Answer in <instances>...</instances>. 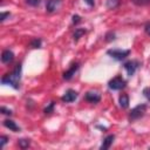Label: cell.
Segmentation results:
<instances>
[{"mask_svg":"<svg viewBox=\"0 0 150 150\" xmlns=\"http://www.w3.org/2000/svg\"><path fill=\"white\" fill-rule=\"evenodd\" d=\"M20 79H21V64H16L15 69L11 74H7L1 79V82L4 84H8V86L13 87L14 89H19Z\"/></svg>","mask_w":150,"mask_h":150,"instance_id":"1","label":"cell"},{"mask_svg":"<svg viewBox=\"0 0 150 150\" xmlns=\"http://www.w3.org/2000/svg\"><path fill=\"white\" fill-rule=\"evenodd\" d=\"M145 110H146V105L145 104H138L137 107H135L130 111V115H129L130 121H135V120H138L139 117H142L144 115Z\"/></svg>","mask_w":150,"mask_h":150,"instance_id":"2","label":"cell"},{"mask_svg":"<svg viewBox=\"0 0 150 150\" xmlns=\"http://www.w3.org/2000/svg\"><path fill=\"white\" fill-rule=\"evenodd\" d=\"M112 59L117 60V61H121L123 59H125L129 54H130V50L129 49H125V50H122V49H109L107 52Z\"/></svg>","mask_w":150,"mask_h":150,"instance_id":"3","label":"cell"},{"mask_svg":"<svg viewBox=\"0 0 150 150\" xmlns=\"http://www.w3.org/2000/svg\"><path fill=\"white\" fill-rule=\"evenodd\" d=\"M108 86L112 90H120V89H122V88L125 87V81L121 76H116V77H114V79H111L109 81Z\"/></svg>","mask_w":150,"mask_h":150,"instance_id":"4","label":"cell"},{"mask_svg":"<svg viewBox=\"0 0 150 150\" xmlns=\"http://www.w3.org/2000/svg\"><path fill=\"white\" fill-rule=\"evenodd\" d=\"M61 98H62L63 102L70 103V102H73V101H75V100L77 98V91H75V90H73V89H68Z\"/></svg>","mask_w":150,"mask_h":150,"instance_id":"5","label":"cell"},{"mask_svg":"<svg viewBox=\"0 0 150 150\" xmlns=\"http://www.w3.org/2000/svg\"><path fill=\"white\" fill-rule=\"evenodd\" d=\"M137 67H138V62L137 61H128V62L124 63V68H125V70H127L129 76L134 75V73L136 71Z\"/></svg>","mask_w":150,"mask_h":150,"instance_id":"6","label":"cell"},{"mask_svg":"<svg viewBox=\"0 0 150 150\" xmlns=\"http://www.w3.org/2000/svg\"><path fill=\"white\" fill-rule=\"evenodd\" d=\"M61 5V0H48L47 5H46V8H47V12L49 13H53L55 12Z\"/></svg>","mask_w":150,"mask_h":150,"instance_id":"7","label":"cell"},{"mask_svg":"<svg viewBox=\"0 0 150 150\" xmlns=\"http://www.w3.org/2000/svg\"><path fill=\"white\" fill-rule=\"evenodd\" d=\"M79 69V63H74V64H71V67L68 69V70H66L64 73H63V79L64 80H70L74 75H75V71Z\"/></svg>","mask_w":150,"mask_h":150,"instance_id":"8","label":"cell"},{"mask_svg":"<svg viewBox=\"0 0 150 150\" xmlns=\"http://www.w3.org/2000/svg\"><path fill=\"white\" fill-rule=\"evenodd\" d=\"M86 100L91 102V103H97V102H100L101 96H100V94L97 91H88L86 94Z\"/></svg>","mask_w":150,"mask_h":150,"instance_id":"9","label":"cell"},{"mask_svg":"<svg viewBox=\"0 0 150 150\" xmlns=\"http://www.w3.org/2000/svg\"><path fill=\"white\" fill-rule=\"evenodd\" d=\"M13 59H14V54H13V52H11L9 49H6V50L2 52L1 61H2L4 63H9V62L13 61Z\"/></svg>","mask_w":150,"mask_h":150,"instance_id":"10","label":"cell"},{"mask_svg":"<svg viewBox=\"0 0 150 150\" xmlns=\"http://www.w3.org/2000/svg\"><path fill=\"white\" fill-rule=\"evenodd\" d=\"M114 139H115V136H114V135H109V136H107V137L104 138L102 145H101V149H102V150H105V149L110 148V145L112 144Z\"/></svg>","mask_w":150,"mask_h":150,"instance_id":"11","label":"cell"},{"mask_svg":"<svg viewBox=\"0 0 150 150\" xmlns=\"http://www.w3.org/2000/svg\"><path fill=\"white\" fill-rule=\"evenodd\" d=\"M118 101H120V105H121V108L125 109V108L129 107V96H128L127 94H121Z\"/></svg>","mask_w":150,"mask_h":150,"instance_id":"12","label":"cell"},{"mask_svg":"<svg viewBox=\"0 0 150 150\" xmlns=\"http://www.w3.org/2000/svg\"><path fill=\"white\" fill-rule=\"evenodd\" d=\"M4 125L6 127V128H8L9 130H13V131H19L20 130V128L15 124V122L14 121H12V120H5L4 121Z\"/></svg>","mask_w":150,"mask_h":150,"instance_id":"13","label":"cell"},{"mask_svg":"<svg viewBox=\"0 0 150 150\" xmlns=\"http://www.w3.org/2000/svg\"><path fill=\"white\" fill-rule=\"evenodd\" d=\"M84 33H86V29H83V28H77V29L75 30V33H74V40L77 41V40L81 38V35H83Z\"/></svg>","mask_w":150,"mask_h":150,"instance_id":"14","label":"cell"},{"mask_svg":"<svg viewBox=\"0 0 150 150\" xmlns=\"http://www.w3.org/2000/svg\"><path fill=\"white\" fill-rule=\"evenodd\" d=\"M118 4H120V0H108L107 1L108 8H115L118 6Z\"/></svg>","mask_w":150,"mask_h":150,"instance_id":"15","label":"cell"},{"mask_svg":"<svg viewBox=\"0 0 150 150\" xmlns=\"http://www.w3.org/2000/svg\"><path fill=\"white\" fill-rule=\"evenodd\" d=\"M19 146L21 148V149H26V148H28L29 146V139H20L19 141Z\"/></svg>","mask_w":150,"mask_h":150,"instance_id":"16","label":"cell"},{"mask_svg":"<svg viewBox=\"0 0 150 150\" xmlns=\"http://www.w3.org/2000/svg\"><path fill=\"white\" fill-rule=\"evenodd\" d=\"M131 1L137 6H144V5H149L150 4V0H131Z\"/></svg>","mask_w":150,"mask_h":150,"instance_id":"17","label":"cell"},{"mask_svg":"<svg viewBox=\"0 0 150 150\" xmlns=\"http://www.w3.org/2000/svg\"><path fill=\"white\" fill-rule=\"evenodd\" d=\"M30 45H32V47H34V48H39V47L41 46V40H40V39H34Z\"/></svg>","mask_w":150,"mask_h":150,"instance_id":"18","label":"cell"},{"mask_svg":"<svg viewBox=\"0 0 150 150\" xmlns=\"http://www.w3.org/2000/svg\"><path fill=\"white\" fill-rule=\"evenodd\" d=\"M26 1H27V4L30 5V6H38V5L41 4L42 0H26Z\"/></svg>","mask_w":150,"mask_h":150,"instance_id":"19","label":"cell"},{"mask_svg":"<svg viewBox=\"0 0 150 150\" xmlns=\"http://www.w3.org/2000/svg\"><path fill=\"white\" fill-rule=\"evenodd\" d=\"M53 108H54V102H50V104L45 109V112H46V114H50V112H53Z\"/></svg>","mask_w":150,"mask_h":150,"instance_id":"20","label":"cell"},{"mask_svg":"<svg viewBox=\"0 0 150 150\" xmlns=\"http://www.w3.org/2000/svg\"><path fill=\"white\" fill-rule=\"evenodd\" d=\"M0 141H1V142H0V148H4V145H5V144L7 143V141H8V137H7V136H1V137H0Z\"/></svg>","mask_w":150,"mask_h":150,"instance_id":"21","label":"cell"},{"mask_svg":"<svg viewBox=\"0 0 150 150\" xmlns=\"http://www.w3.org/2000/svg\"><path fill=\"white\" fill-rule=\"evenodd\" d=\"M143 94H144V96L150 101V87H148V88H145L144 90H143Z\"/></svg>","mask_w":150,"mask_h":150,"instance_id":"22","label":"cell"},{"mask_svg":"<svg viewBox=\"0 0 150 150\" xmlns=\"http://www.w3.org/2000/svg\"><path fill=\"white\" fill-rule=\"evenodd\" d=\"M1 112L2 114H5V115H12V111L9 110V109H7V108H5V107H1Z\"/></svg>","mask_w":150,"mask_h":150,"instance_id":"23","label":"cell"},{"mask_svg":"<svg viewBox=\"0 0 150 150\" xmlns=\"http://www.w3.org/2000/svg\"><path fill=\"white\" fill-rule=\"evenodd\" d=\"M115 35H114V33H109V34H107V41H111V40H114L115 38H114Z\"/></svg>","mask_w":150,"mask_h":150,"instance_id":"24","label":"cell"},{"mask_svg":"<svg viewBox=\"0 0 150 150\" xmlns=\"http://www.w3.org/2000/svg\"><path fill=\"white\" fill-rule=\"evenodd\" d=\"M80 19H81V18H80L79 15H74V16H73V22H74V23H79V22H80Z\"/></svg>","mask_w":150,"mask_h":150,"instance_id":"25","label":"cell"},{"mask_svg":"<svg viewBox=\"0 0 150 150\" xmlns=\"http://www.w3.org/2000/svg\"><path fill=\"white\" fill-rule=\"evenodd\" d=\"M7 16H9V13H2L1 14V21H5Z\"/></svg>","mask_w":150,"mask_h":150,"instance_id":"26","label":"cell"},{"mask_svg":"<svg viewBox=\"0 0 150 150\" xmlns=\"http://www.w3.org/2000/svg\"><path fill=\"white\" fill-rule=\"evenodd\" d=\"M144 29H145V33H146L148 35H150V23H148V25L145 26V28H144Z\"/></svg>","mask_w":150,"mask_h":150,"instance_id":"27","label":"cell"},{"mask_svg":"<svg viewBox=\"0 0 150 150\" xmlns=\"http://www.w3.org/2000/svg\"><path fill=\"white\" fill-rule=\"evenodd\" d=\"M89 6H94V0H84Z\"/></svg>","mask_w":150,"mask_h":150,"instance_id":"28","label":"cell"}]
</instances>
